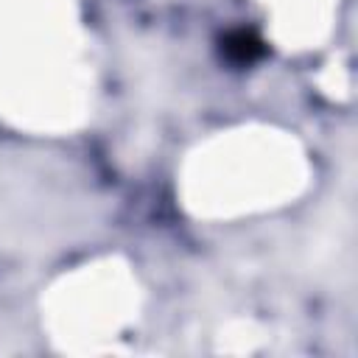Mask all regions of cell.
<instances>
[{
	"label": "cell",
	"mask_w": 358,
	"mask_h": 358,
	"mask_svg": "<svg viewBox=\"0 0 358 358\" xmlns=\"http://www.w3.org/2000/svg\"><path fill=\"white\" fill-rule=\"evenodd\" d=\"M224 50H227V56L235 59V62H252L255 56H260L263 48H260V42H257L252 34H246V31H235V34L227 36Z\"/></svg>",
	"instance_id": "cell-1"
}]
</instances>
